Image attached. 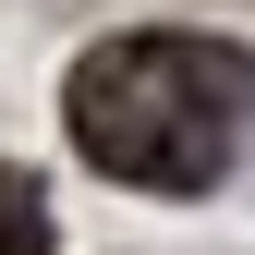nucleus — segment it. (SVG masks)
Listing matches in <instances>:
<instances>
[{"label":"nucleus","instance_id":"obj_1","mask_svg":"<svg viewBox=\"0 0 255 255\" xmlns=\"http://www.w3.org/2000/svg\"><path fill=\"white\" fill-rule=\"evenodd\" d=\"M61 122L110 182L146 195H207L243 158L255 122V49L195 37V24H146V37H98L61 85Z\"/></svg>","mask_w":255,"mask_h":255},{"label":"nucleus","instance_id":"obj_2","mask_svg":"<svg viewBox=\"0 0 255 255\" xmlns=\"http://www.w3.org/2000/svg\"><path fill=\"white\" fill-rule=\"evenodd\" d=\"M0 255H49V182L0 170Z\"/></svg>","mask_w":255,"mask_h":255}]
</instances>
